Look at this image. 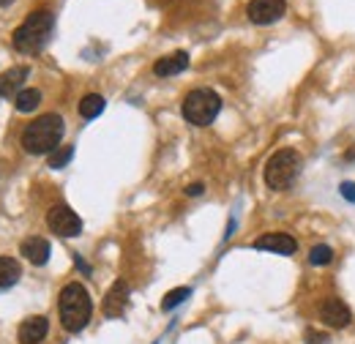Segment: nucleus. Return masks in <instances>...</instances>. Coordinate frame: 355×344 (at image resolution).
Returning a JSON list of instances; mask_svg holds the SVG:
<instances>
[{
	"label": "nucleus",
	"instance_id": "f257e3e1",
	"mask_svg": "<svg viewBox=\"0 0 355 344\" xmlns=\"http://www.w3.org/2000/svg\"><path fill=\"white\" fill-rule=\"evenodd\" d=\"M63 134H66V123H63V118H60V115H55V112H46V115L36 118L33 123H28V126H25L19 142H22V148H25L28 153H33V156H44V153L58 150V145H60Z\"/></svg>",
	"mask_w": 355,
	"mask_h": 344
},
{
	"label": "nucleus",
	"instance_id": "f03ea898",
	"mask_svg": "<svg viewBox=\"0 0 355 344\" xmlns=\"http://www.w3.org/2000/svg\"><path fill=\"white\" fill-rule=\"evenodd\" d=\"M58 309H60V322L69 334H80L90 322L93 314V301H90L88 290L80 282H71L60 290L58 298Z\"/></svg>",
	"mask_w": 355,
	"mask_h": 344
},
{
	"label": "nucleus",
	"instance_id": "7ed1b4c3",
	"mask_svg": "<svg viewBox=\"0 0 355 344\" xmlns=\"http://www.w3.org/2000/svg\"><path fill=\"white\" fill-rule=\"evenodd\" d=\"M52 28H55V17H52V11H33L17 31H14V36H11V44H14V49L17 52H22V55H36V52H42L49 42V36H52Z\"/></svg>",
	"mask_w": 355,
	"mask_h": 344
},
{
	"label": "nucleus",
	"instance_id": "20e7f679",
	"mask_svg": "<svg viewBox=\"0 0 355 344\" xmlns=\"http://www.w3.org/2000/svg\"><path fill=\"white\" fill-rule=\"evenodd\" d=\"M180 110L191 126H211L222 110V98H219V93L208 90V87H197L183 98Z\"/></svg>",
	"mask_w": 355,
	"mask_h": 344
},
{
	"label": "nucleus",
	"instance_id": "39448f33",
	"mask_svg": "<svg viewBox=\"0 0 355 344\" xmlns=\"http://www.w3.org/2000/svg\"><path fill=\"white\" fill-rule=\"evenodd\" d=\"M301 170V156L293 148H282L276 150L266 164V183L273 191H282L287 186H293L295 175Z\"/></svg>",
	"mask_w": 355,
	"mask_h": 344
},
{
	"label": "nucleus",
	"instance_id": "423d86ee",
	"mask_svg": "<svg viewBox=\"0 0 355 344\" xmlns=\"http://www.w3.org/2000/svg\"><path fill=\"white\" fill-rule=\"evenodd\" d=\"M46 227L60 238H77L83 232V218L74 214L69 205H52L46 211Z\"/></svg>",
	"mask_w": 355,
	"mask_h": 344
},
{
	"label": "nucleus",
	"instance_id": "0eeeda50",
	"mask_svg": "<svg viewBox=\"0 0 355 344\" xmlns=\"http://www.w3.org/2000/svg\"><path fill=\"white\" fill-rule=\"evenodd\" d=\"M287 11V0H252L246 6V17L254 25H270L276 19H282Z\"/></svg>",
	"mask_w": 355,
	"mask_h": 344
},
{
	"label": "nucleus",
	"instance_id": "6e6552de",
	"mask_svg": "<svg viewBox=\"0 0 355 344\" xmlns=\"http://www.w3.org/2000/svg\"><path fill=\"white\" fill-rule=\"evenodd\" d=\"M320 320H322L328 328H347V325L353 322V311L347 309L345 301L328 298V301L320 306Z\"/></svg>",
	"mask_w": 355,
	"mask_h": 344
},
{
	"label": "nucleus",
	"instance_id": "1a4fd4ad",
	"mask_svg": "<svg viewBox=\"0 0 355 344\" xmlns=\"http://www.w3.org/2000/svg\"><path fill=\"white\" fill-rule=\"evenodd\" d=\"M254 249H260V252H276V255H295L298 243L287 232H266V235H260L254 241Z\"/></svg>",
	"mask_w": 355,
	"mask_h": 344
},
{
	"label": "nucleus",
	"instance_id": "9d476101",
	"mask_svg": "<svg viewBox=\"0 0 355 344\" xmlns=\"http://www.w3.org/2000/svg\"><path fill=\"white\" fill-rule=\"evenodd\" d=\"M126 301H129V284H126L123 279H118V282L110 287L107 298H104V314H107V317H121L123 309H126Z\"/></svg>",
	"mask_w": 355,
	"mask_h": 344
},
{
	"label": "nucleus",
	"instance_id": "9b49d317",
	"mask_svg": "<svg viewBox=\"0 0 355 344\" xmlns=\"http://www.w3.org/2000/svg\"><path fill=\"white\" fill-rule=\"evenodd\" d=\"M49 334V320L46 317H28L19 325V344H39L44 342V336Z\"/></svg>",
	"mask_w": 355,
	"mask_h": 344
},
{
	"label": "nucleus",
	"instance_id": "f8f14e48",
	"mask_svg": "<svg viewBox=\"0 0 355 344\" xmlns=\"http://www.w3.org/2000/svg\"><path fill=\"white\" fill-rule=\"evenodd\" d=\"M28 74H31V71H28L25 66H17V69L3 71V74H0V96H3V98H11V96L17 98L19 90H25L22 83L28 80Z\"/></svg>",
	"mask_w": 355,
	"mask_h": 344
},
{
	"label": "nucleus",
	"instance_id": "ddd939ff",
	"mask_svg": "<svg viewBox=\"0 0 355 344\" xmlns=\"http://www.w3.org/2000/svg\"><path fill=\"white\" fill-rule=\"evenodd\" d=\"M186 66H189V55H186V52H173V55L159 58V60L153 63V74H156V77H175Z\"/></svg>",
	"mask_w": 355,
	"mask_h": 344
},
{
	"label": "nucleus",
	"instance_id": "4468645a",
	"mask_svg": "<svg viewBox=\"0 0 355 344\" xmlns=\"http://www.w3.org/2000/svg\"><path fill=\"white\" fill-rule=\"evenodd\" d=\"M19 252H22V257L31 259L33 265H44L46 259H49V241L46 238H28V241H22Z\"/></svg>",
	"mask_w": 355,
	"mask_h": 344
},
{
	"label": "nucleus",
	"instance_id": "2eb2a0df",
	"mask_svg": "<svg viewBox=\"0 0 355 344\" xmlns=\"http://www.w3.org/2000/svg\"><path fill=\"white\" fill-rule=\"evenodd\" d=\"M22 276V268L14 257H0V287H14Z\"/></svg>",
	"mask_w": 355,
	"mask_h": 344
},
{
	"label": "nucleus",
	"instance_id": "dca6fc26",
	"mask_svg": "<svg viewBox=\"0 0 355 344\" xmlns=\"http://www.w3.org/2000/svg\"><path fill=\"white\" fill-rule=\"evenodd\" d=\"M104 96H98V93H88L83 101H80V115L85 118V121H93V118H98L101 112H104Z\"/></svg>",
	"mask_w": 355,
	"mask_h": 344
},
{
	"label": "nucleus",
	"instance_id": "f3484780",
	"mask_svg": "<svg viewBox=\"0 0 355 344\" xmlns=\"http://www.w3.org/2000/svg\"><path fill=\"white\" fill-rule=\"evenodd\" d=\"M14 104H17L19 112H33L42 104V93L36 87H25V90H19V96L14 98Z\"/></svg>",
	"mask_w": 355,
	"mask_h": 344
},
{
	"label": "nucleus",
	"instance_id": "a211bd4d",
	"mask_svg": "<svg viewBox=\"0 0 355 344\" xmlns=\"http://www.w3.org/2000/svg\"><path fill=\"white\" fill-rule=\"evenodd\" d=\"M189 295H191V290H189V287H175V290H170V293L164 295L162 309H164V311H173V309H178V306L186 301Z\"/></svg>",
	"mask_w": 355,
	"mask_h": 344
},
{
	"label": "nucleus",
	"instance_id": "6ab92c4d",
	"mask_svg": "<svg viewBox=\"0 0 355 344\" xmlns=\"http://www.w3.org/2000/svg\"><path fill=\"white\" fill-rule=\"evenodd\" d=\"M71 156H74V148H71V145L58 148V150L49 153V167H52V170H63V167L71 162Z\"/></svg>",
	"mask_w": 355,
	"mask_h": 344
},
{
	"label": "nucleus",
	"instance_id": "aec40b11",
	"mask_svg": "<svg viewBox=\"0 0 355 344\" xmlns=\"http://www.w3.org/2000/svg\"><path fill=\"white\" fill-rule=\"evenodd\" d=\"M334 259V249L331 246H325V243H320V246H314L309 252V262L311 265H328Z\"/></svg>",
	"mask_w": 355,
	"mask_h": 344
},
{
	"label": "nucleus",
	"instance_id": "412c9836",
	"mask_svg": "<svg viewBox=\"0 0 355 344\" xmlns=\"http://www.w3.org/2000/svg\"><path fill=\"white\" fill-rule=\"evenodd\" d=\"M306 344H328V334H320V331H306Z\"/></svg>",
	"mask_w": 355,
	"mask_h": 344
},
{
	"label": "nucleus",
	"instance_id": "4be33fe9",
	"mask_svg": "<svg viewBox=\"0 0 355 344\" xmlns=\"http://www.w3.org/2000/svg\"><path fill=\"white\" fill-rule=\"evenodd\" d=\"M339 191H342V197H345V200L355 203V183H342V186H339Z\"/></svg>",
	"mask_w": 355,
	"mask_h": 344
},
{
	"label": "nucleus",
	"instance_id": "5701e85b",
	"mask_svg": "<svg viewBox=\"0 0 355 344\" xmlns=\"http://www.w3.org/2000/svg\"><path fill=\"white\" fill-rule=\"evenodd\" d=\"M186 194H189V197H200V194H202V183H191V186L186 189Z\"/></svg>",
	"mask_w": 355,
	"mask_h": 344
},
{
	"label": "nucleus",
	"instance_id": "b1692460",
	"mask_svg": "<svg viewBox=\"0 0 355 344\" xmlns=\"http://www.w3.org/2000/svg\"><path fill=\"white\" fill-rule=\"evenodd\" d=\"M14 0H0V8H6V6H11Z\"/></svg>",
	"mask_w": 355,
	"mask_h": 344
}]
</instances>
